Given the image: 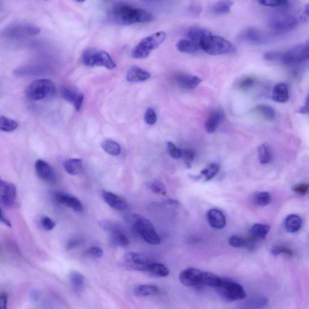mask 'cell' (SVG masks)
<instances>
[{"instance_id": "obj_29", "label": "cell", "mask_w": 309, "mask_h": 309, "mask_svg": "<svg viewBox=\"0 0 309 309\" xmlns=\"http://www.w3.org/2000/svg\"><path fill=\"white\" fill-rule=\"evenodd\" d=\"M101 147L105 152L112 156L119 155L122 151L121 146L119 144L111 139H107L102 141Z\"/></svg>"}, {"instance_id": "obj_23", "label": "cell", "mask_w": 309, "mask_h": 309, "mask_svg": "<svg viewBox=\"0 0 309 309\" xmlns=\"http://www.w3.org/2000/svg\"><path fill=\"white\" fill-rule=\"evenodd\" d=\"M211 32L208 29L200 28L198 26H194L188 29L187 32V37L188 40L193 41L201 46V41L205 38L210 36Z\"/></svg>"}, {"instance_id": "obj_38", "label": "cell", "mask_w": 309, "mask_h": 309, "mask_svg": "<svg viewBox=\"0 0 309 309\" xmlns=\"http://www.w3.org/2000/svg\"><path fill=\"white\" fill-rule=\"evenodd\" d=\"M254 201L257 205L260 207H266L271 202L272 197L268 192H258L254 196Z\"/></svg>"}, {"instance_id": "obj_44", "label": "cell", "mask_w": 309, "mask_h": 309, "mask_svg": "<svg viewBox=\"0 0 309 309\" xmlns=\"http://www.w3.org/2000/svg\"><path fill=\"white\" fill-rule=\"evenodd\" d=\"M229 244L234 248H242L246 245V239L239 235H232L229 239Z\"/></svg>"}, {"instance_id": "obj_54", "label": "cell", "mask_w": 309, "mask_h": 309, "mask_svg": "<svg viewBox=\"0 0 309 309\" xmlns=\"http://www.w3.org/2000/svg\"><path fill=\"white\" fill-rule=\"evenodd\" d=\"M82 240L80 239H74L70 240L67 243V249L68 250L72 249L81 245Z\"/></svg>"}, {"instance_id": "obj_52", "label": "cell", "mask_w": 309, "mask_h": 309, "mask_svg": "<svg viewBox=\"0 0 309 309\" xmlns=\"http://www.w3.org/2000/svg\"><path fill=\"white\" fill-rule=\"evenodd\" d=\"M202 8L199 4H194L189 6L188 11L193 16H198L201 13Z\"/></svg>"}, {"instance_id": "obj_57", "label": "cell", "mask_w": 309, "mask_h": 309, "mask_svg": "<svg viewBox=\"0 0 309 309\" xmlns=\"http://www.w3.org/2000/svg\"><path fill=\"white\" fill-rule=\"evenodd\" d=\"M1 221L4 223V224L9 226V227H11L12 223L10 220L8 218L7 216H6V214L4 213L3 210L1 211Z\"/></svg>"}, {"instance_id": "obj_3", "label": "cell", "mask_w": 309, "mask_h": 309, "mask_svg": "<svg viewBox=\"0 0 309 309\" xmlns=\"http://www.w3.org/2000/svg\"><path fill=\"white\" fill-rule=\"evenodd\" d=\"M201 49L211 55H221L234 54L236 49L231 42L225 38L215 35H210L201 43Z\"/></svg>"}, {"instance_id": "obj_42", "label": "cell", "mask_w": 309, "mask_h": 309, "mask_svg": "<svg viewBox=\"0 0 309 309\" xmlns=\"http://www.w3.org/2000/svg\"><path fill=\"white\" fill-rule=\"evenodd\" d=\"M258 3L264 7L270 8H283L288 5L286 0H261Z\"/></svg>"}, {"instance_id": "obj_33", "label": "cell", "mask_w": 309, "mask_h": 309, "mask_svg": "<svg viewBox=\"0 0 309 309\" xmlns=\"http://www.w3.org/2000/svg\"><path fill=\"white\" fill-rule=\"evenodd\" d=\"M233 5V2L231 1H220L215 3L211 7V11L216 15H225L230 12Z\"/></svg>"}, {"instance_id": "obj_4", "label": "cell", "mask_w": 309, "mask_h": 309, "mask_svg": "<svg viewBox=\"0 0 309 309\" xmlns=\"http://www.w3.org/2000/svg\"><path fill=\"white\" fill-rule=\"evenodd\" d=\"M166 38V32L160 31L144 38L134 49L132 52V57L138 60L148 58L152 51L158 48L164 42Z\"/></svg>"}, {"instance_id": "obj_28", "label": "cell", "mask_w": 309, "mask_h": 309, "mask_svg": "<svg viewBox=\"0 0 309 309\" xmlns=\"http://www.w3.org/2000/svg\"><path fill=\"white\" fill-rule=\"evenodd\" d=\"M65 170L71 175H77L82 171V161L79 158H70L64 162Z\"/></svg>"}, {"instance_id": "obj_45", "label": "cell", "mask_w": 309, "mask_h": 309, "mask_svg": "<svg viewBox=\"0 0 309 309\" xmlns=\"http://www.w3.org/2000/svg\"><path fill=\"white\" fill-rule=\"evenodd\" d=\"M167 149L170 157L175 160L180 158L182 156V150L179 149L172 142H167Z\"/></svg>"}, {"instance_id": "obj_14", "label": "cell", "mask_w": 309, "mask_h": 309, "mask_svg": "<svg viewBox=\"0 0 309 309\" xmlns=\"http://www.w3.org/2000/svg\"><path fill=\"white\" fill-rule=\"evenodd\" d=\"M125 260L133 269L141 271H146V266L151 263L150 259L146 255L133 252H128L125 255Z\"/></svg>"}, {"instance_id": "obj_21", "label": "cell", "mask_w": 309, "mask_h": 309, "mask_svg": "<svg viewBox=\"0 0 309 309\" xmlns=\"http://www.w3.org/2000/svg\"><path fill=\"white\" fill-rule=\"evenodd\" d=\"M151 74L140 67L135 66L130 68L126 75V80L130 82H142L148 80Z\"/></svg>"}, {"instance_id": "obj_20", "label": "cell", "mask_w": 309, "mask_h": 309, "mask_svg": "<svg viewBox=\"0 0 309 309\" xmlns=\"http://www.w3.org/2000/svg\"><path fill=\"white\" fill-rule=\"evenodd\" d=\"M224 114L223 111L219 110L212 111L205 123V131L209 134L214 133L222 122Z\"/></svg>"}, {"instance_id": "obj_50", "label": "cell", "mask_w": 309, "mask_h": 309, "mask_svg": "<svg viewBox=\"0 0 309 309\" xmlns=\"http://www.w3.org/2000/svg\"><path fill=\"white\" fill-rule=\"evenodd\" d=\"M41 225L47 231H51L55 227V223L50 217L44 216L41 219Z\"/></svg>"}, {"instance_id": "obj_8", "label": "cell", "mask_w": 309, "mask_h": 309, "mask_svg": "<svg viewBox=\"0 0 309 309\" xmlns=\"http://www.w3.org/2000/svg\"><path fill=\"white\" fill-rule=\"evenodd\" d=\"M216 289L221 298L226 301H237L246 297L245 290L242 285L228 279L222 278L221 284Z\"/></svg>"}, {"instance_id": "obj_27", "label": "cell", "mask_w": 309, "mask_h": 309, "mask_svg": "<svg viewBox=\"0 0 309 309\" xmlns=\"http://www.w3.org/2000/svg\"><path fill=\"white\" fill-rule=\"evenodd\" d=\"M134 294L139 297H147L157 295L160 293V288L155 285L141 284L134 289Z\"/></svg>"}, {"instance_id": "obj_53", "label": "cell", "mask_w": 309, "mask_h": 309, "mask_svg": "<svg viewBox=\"0 0 309 309\" xmlns=\"http://www.w3.org/2000/svg\"><path fill=\"white\" fill-rule=\"evenodd\" d=\"M300 21L304 23H309V3L305 6L301 16L299 17Z\"/></svg>"}, {"instance_id": "obj_49", "label": "cell", "mask_w": 309, "mask_h": 309, "mask_svg": "<svg viewBox=\"0 0 309 309\" xmlns=\"http://www.w3.org/2000/svg\"><path fill=\"white\" fill-rule=\"evenodd\" d=\"M86 254L90 257L100 258L104 255V251L99 246H92L88 248Z\"/></svg>"}, {"instance_id": "obj_7", "label": "cell", "mask_w": 309, "mask_h": 309, "mask_svg": "<svg viewBox=\"0 0 309 309\" xmlns=\"http://www.w3.org/2000/svg\"><path fill=\"white\" fill-rule=\"evenodd\" d=\"M55 85L50 79H37L32 82L26 90V96L31 101H39L54 96Z\"/></svg>"}, {"instance_id": "obj_46", "label": "cell", "mask_w": 309, "mask_h": 309, "mask_svg": "<svg viewBox=\"0 0 309 309\" xmlns=\"http://www.w3.org/2000/svg\"><path fill=\"white\" fill-rule=\"evenodd\" d=\"M150 187H151L152 192L156 194L161 195H166L167 191L163 182L159 181H154L150 185Z\"/></svg>"}, {"instance_id": "obj_55", "label": "cell", "mask_w": 309, "mask_h": 309, "mask_svg": "<svg viewBox=\"0 0 309 309\" xmlns=\"http://www.w3.org/2000/svg\"><path fill=\"white\" fill-rule=\"evenodd\" d=\"M8 297L6 293H2L0 296V309H8Z\"/></svg>"}, {"instance_id": "obj_47", "label": "cell", "mask_w": 309, "mask_h": 309, "mask_svg": "<svg viewBox=\"0 0 309 309\" xmlns=\"http://www.w3.org/2000/svg\"><path fill=\"white\" fill-rule=\"evenodd\" d=\"M145 120L147 124L153 125L157 121V116L154 109L149 108L145 114Z\"/></svg>"}, {"instance_id": "obj_25", "label": "cell", "mask_w": 309, "mask_h": 309, "mask_svg": "<svg viewBox=\"0 0 309 309\" xmlns=\"http://www.w3.org/2000/svg\"><path fill=\"white\" fill-rule=\"evenodd\" d=\"M302 225V220L297 214H290L285 219V228L290 233H296L301 229Z\"/></svg>"}, {"instance_id": "obj_40", "label": "cell", "mask_w": 309, "mask_h": 309, "mask_svg": "<svg viewBox=\"0 0 309 309\" xmlns=\"http://www.w3.org/2000/svg\"><path fill=\"white\" fill-rule=\"evenodd\" d=\"M268 299L265 297H254L246 302V305L251 308H260L265 307L268 304Z\"/></svg>"}, {"instance_id": "obj_19", "label": "cell", "mask_w": 309, "mask_h": 309, "mask_svg": "<svg viewBox=\"0 0 309 309\" xmlns=\"http://www.w3.org/2000/svg\"><path fill=\"white\" fill-rule=\"evenodd\" d=\"M241 39L250 44H262L265 43L267 38L262 32L255 28H248L240 35Z\"/></svg>"}, {"instance_id": "obj_24", "label": "cell", "mask_w": 309, "mask_h": 309, "mask_svg": "<svg viewBox=\"0 0 309 309\" xmlns=\"http://www.w3.org/2000/svg\"><path fill=\"white\" fill-rule=\"evenodd\" d=\"M272 99L273 101L281 104L289 101V93L287 85L284 83L276 85L272 90Z\"/></svg>"}, {"instance_id": "obj_9", "label": "cell", "mask_w": 309, "mask_h": 309, "mask_svg": "<svg viewBox=\"0 0 309 309\" xmlns=\"http://www.w3.org/2000/svg\"><path fill=\"white\" fill-rule=\"evenodd\" d=\"M299 21V18L293 15H280L270 20L269 26L272 30L276 32L284 33L295 29L298 26Z\"/></svg>"}, {"instance_id": "obj_2", "label": "cell", "mask_w": 309, "mask_h": 309, "mask_svg": "<svg viewBox=\"0 0 309 309\" xmlns=\"http://www.w3.org/2000/svg\"><path fill=\"white\" fill-rule=\"evenodd\" d=\"M81 60L85 66L89 67H103L113 70L116 63L107 52L96 48H88L82 53Z\"/></svg>"}, {"instance_id": "obj_22", "label": "cell", "mask_w": 309, "mask_h": 309, "mask_svg": "<svg viewBox=\"0 0 309 309\" xmlns=\"http://www.w3.org/2000/svg\"><path fill=\"white\" fill-rule=\"evenodd\" d=\"M209 224L212 228L222 229L226 225V217L221 211L213 208L209 210L207 213Z\"/></svg>"}, {"instance_id": "obj_18", "label": "cell", "mask_w": 309, "mask_h": 309, "mask_svg": "<svg viewBox=\"0 0 309 309\" xmlns=\"http://www.w3.org/2000/svg\"><path fill=\"white\" fill-rule=\"evenodd\" d=\"M102 196L105 202L114 210H124L128 207V202L124 198L108 191H103Z\"/></svg>"}, {"instance_id": "obj_15", "label": "cell", "mask_w": 309, "mask_h": 309, "mask_svg": "<svg viewBox=\"0 0 309 309\" xmlns=\"http://www.w3.org/2000/svg\"><path fill=\"white\" fill-rule=\"evenodd\" d=\"M37 175L43 180L50 182L57 181V175L51 165L43 160H38L35 163Z\"/></svg>"}, {"instance_id": "obj_35", "label": "cell", "mask_w": 309, "mask_h": 309, "mask_svg": "<svg viewBox=\"0 0 309 309\" xmlns=\"http://www.w3.org/2000/svg\"><path fill=\"white\" fill-rule=\"evenodd\" d=\"M19 123L16 120L7 117L2 116L0 117V129L4 132H13L18 128Z\"/></svg>"}, {"instance_id": "obj_34", "label": "cell", "mask_w": 309, "mask_h": 309, "mask_svg": "<svg viewBox=\"0 0 309 309\" xmlns=\"http://www.w3.org/2000/svg\"><path fill=\"white\" fill-rule=\"evenodd\" d=\"M258 159L260 163L266 164L270 163L272 160V153L270 147L263 144L259 147L258 149Z\"/></svg>"}, {"instance_id": "obj_16", "label": "cell", "mask_w": 309, "mask_h": 309, "mask_svg": "<svg viewBox=\"0 0 309 309\" xmlns=\"http://www.w3.org/2000/svg\"><path fill=\"white\" fill-rule=\"evenodd\" d=\"M55 198L60 204L65 205L78 213L84 210L83 205L80 200L75 196L66 193L57 192L55 194Z\"/></svg>"}, {"instance_id": "obj_41", "label": "cell", "mask_w": 309, "mask_h": 309, "mask_svg": "<svg viewBox=\"0 0 309 309\" xmlns=\"http://www.w3.org/2000/svg\"><path fill=\"white\" fill-rule=\"evenodd\" d=\"M183 158V160L185 162V165L188 167L191 168L192 166V163L195 160V152L192 149H186L182 150V156L181 157Z\"/></svg>"}, {"instance_id": "obj_1", "label": "cell", "mask_w": 309, "mask_h": 309, "mask_svg": "<svg viewBox=\"0 0 309 309\" xmlns=\"http://www.w3.org/2000/svg\"><path fill=\"white\" fill-rule=\"evenodd\" d=\"M109 16L114 23L123 26L148 23L154 20V16L149 12L123 3L114 5Z\"/></svg>"}, {"instance_id": "obj_58", "label": "cell", "mask_w": 309, "mask_h": 309, "mask_svg": "<svg viewBox=\"0 0 309 309\" xmlns=\"http://www.w3.org/2000/svg\"><path fill=\"white\" fill-rule=\"evenodd\" d=\"M305 44H306V45L307 46L308 48L309 49V40L308 41H306Z\"/></svg>"}, {"instance_id": "obj_11", "label": "cell", "mask_w": 309, "mask_h": 309, "mask_svg": "<svg viewBox=\"0 0 309 309\" xmlns=\"http://www.w3.org/2000/svg\"><path fill=\"white\" fill-rule=\"evenodd\" d=\"M203 272L195 268H188L179 274V280L185 286L195 288L204 286L202 282Z\"/></svg>"}, {"instance_id": "obj_51", "label": "cell", "mask_w": 309, "mask_h": 309, "mask_svg": "<svg viewBox=\"0 0 309 309\" xmlns=\"http://www.w3.org/2000/svg\"><path fill=\"white\" fill-rule=\"evenodd\" d=\"M293 190L299 195H305L309 190V184H301L295 185L293 188Z\"/></svg>"}, {"instance_id": "obj_10", "label": "cell", "mask_w": 309, "mask_h": 309, "mask_svg": "<svg viewBox=\"0 0 309 309\" xmlns=\"http://www.w3.org/2000/svg\"><path fill=\"white\" fill-rule=\"evenodd\" d=\"M100 225L105 230L110 232L111 242L117 246L125 247L129 245V240L127 235L123 230L121 226L114 222L102 220Z\"/></svg>"}, {"instance_id": "obj_12", "label": "cell", "mask_w": 309, "mask_h": 309, "mask_svg": "<svg viewBox=\"0 0 309 309\" xmlns=\"http://www.w3.org/2000/svg\"><path fill=\"white\" fill-rule=\"evenodd\" d=\"M17 199L16 185L10 182L1 180L0 182V201L6 207L13 206Z\"/></svg>"}, {"instance_id": "obj_39", "label": "cell", "mask_w": 309, "mask_h": 309, "mask_svg": "<svg viewBox=\"0 0 309 309\" xmlns=\"http://www.w3.org/2000/svg\"><path fill=\"white\" fill-rule=\"evenodd\" d=\"M219 169V164L211 163L209 165L207 168L202 170L201 174L204 176L205 181L211 180L218 173Z\"/></svg>"}, {"instance_id": "obj_17", "label": "cell", "mask_w": 309, "mask_h": 309, "mask_svg": "<svg viewBox=\"0 0 309 309\" xmlns=\"http://www.w3.org/2000/svg\"><path fill=\"white\" fill-rule=\"evenodd\" d=\"M175 81L179 87L188 90L195 89L202 82V79L198 76L184 73L176 75Z\"/></svg>"}, {"instance_id": "obj_26", "label": "cell", "mask_w": 309, "mask_h": 309, "mask_svg": "<svg viewBox=\"0 0 309 309\" xmlns=\"http://www.w3.org/2000/svg\"><path fill=\"white\" fill-rule=\"evenodd\" d=\"M176 47L179 52L186 54H195L201 49L199 44L190 40H179Z\"/></svg>"}, {"instance_id": "obj_31", "label": "cell", "mask_w": 309, "mask_h": 309, "mask_svg": "<svg viewBox=\"0 0 309 309\" xmlns=\"http://www.w3.org/2000/svg\"><path fill=\"white\" fill-rule=\"evenodd\" d=\"M270 229V227L269 225L255 223L251 228L252 236L256 240L264 239L269 233Z\"/></svg>"}, {"instance_id": "obj_36", "label": "cell", "mask_w": 309, "mask_h": 309, "mask_svg": "<svg viewBox=\"0 0 309 309\" xmlns=\"http://www.w3.org/2000/svg\"><path fill=\"white\" fill-rule=\"evenodd\" d=\"M254 111L267 120H272L274 119L275 117V110L269 105H257V107H255Z\"/></svg>"}, {"instance_id": "obj_43", "label": "cell", "mask_w": 309, "mask_h": 309, "mask_svg": "<svg viewBox=\"0 0 309 309\" xmlns=\"http://www.w3.org/2000/svg\"><path fill=\"white\" fill-rule=\"evenodd\" d=\"M256 79L252 77H245L241 79L237 82L236 87L239 90H247L251 88L255 83Z\"/></svg>"}, {"instance_id": "obj_13", "label": "cell", "mask_w": 309, "mask_h": 309, "mask_svg": "<svg viewBox=\"0 0 309 309\" xmlns=\"http://www.w3.org/2000/svg\"><path fill=\"white\" fill-rule=\"evenodd\" d=\"M61 95L65 100L74 106L76 111L81 110L84 101V95L81 91L72 87H63L61 90Z\"/></svg>"}, {"instance_id": "obj_32", "label": "cell", "mask_w": 309, "mask_h": 309, "mask_svg": "<svg viewBox=\"0 0 309 309\" xmlns=\"http://www.w3.org/2000/svg\"><path fill=\"white\" fill-rule=\"evenodd\" d=\"M222 278L213 273L203 272L202 282L204 286H207L217 289L221 284Z\"/></svg>"}, {"instance_id": "obj_5", "label": "cell", "mask_w": 309, "mask_h": 309, "mask_svg": "<svg viewBox=\"0 0 309 309\" xmlns=\"http://www.w3.org/2000/svg\"><path fill=\"white\" fill-rule=\"evenodd\" d=\"M40 32L41 29L34 24L19 21L10 24L2 31V34L5 38L20 39L35 36Z\"/></svg>"}, {"instance_id": "obj_48", "label": "cell", "mask_w": 309, "mask_h": 309, "mask_svg": "<svg viewBox=\"0 0 309 309\" xmlns=\"http://www.w3.org/2000/svg\"><path fill=\"white\" fill-rule=\"evenodd\" d=\"M271 253L272 255L275 256L281 254L289 256H292L293 255V252L290 249L287 248V247L277 245L273 247L271 249Z\"/></svg>"}, {"instance_id": "obj_6", "label": "cell", "mask_w": 309, "mask_h": 309, "mask_svg": "<svg viewBox=\"0 0 309 309\" xmlns=\"http://www.w3.org/2000/svg\"><path fill=\"white\" fill-rule=\"evenodd\" d=\"M131 219L132 229L135 233L140 235L145 242L151 245L160 244V238L150 220L140 215H133Z\"/></svg>"}, {"instance_id": "obj_37", "label": "cell", "mask_w": 309, "mask_h": 309, "mask_svg": "<svg viewBox=\"0 0 309 309\" xmlns=\"http://www.w3.org/2000/svg\"><path fill=\"white\" fill-rule=\"evenodd\" d=\"M70 281L73 288L76 290H81L84 286V276L79 272L73 271L71 272Z\"/></svg>"}, {"instance_id": "obj_56", "label": "cell", "mask_w": 309, "mask_h": 309, "mask_svg": "<svg viewBox=\"0 0 309 309\" xmlns=\"http://www.w3.org/2000/svg\"><path fill=\"white\" fill-rule=\"evenodd\" d=\"M298 113L301 114L309 113V94L306 100L305 104L302 107L299 109Z\"/></svg>"}, {"instance_id": "obj_30", "label": "cell", "mask_w": 309, "mask_h": 309, "mask_svg": "<svg viewBox=\"0 0 309 309\" xmlns=\"http://www.w3.org/2000/svg\"><path fill=\"white\" fill-rule=\"evenodd\" d=\"M146 272L152 273L153 275L165 277L169 274V270L163 264L151 263L146 266Z\"/></svg>"}]
</instances>
